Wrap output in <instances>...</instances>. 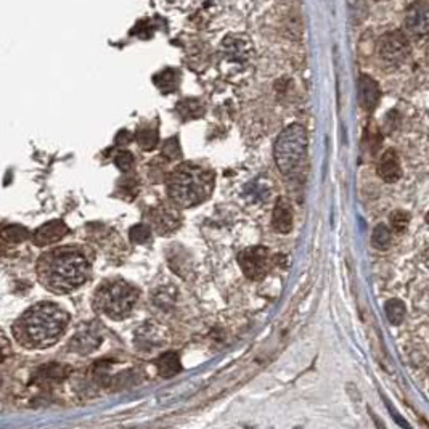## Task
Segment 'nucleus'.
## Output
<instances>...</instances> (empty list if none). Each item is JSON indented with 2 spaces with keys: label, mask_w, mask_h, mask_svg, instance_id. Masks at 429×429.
Masks as SVG:
<instances>
[{
  "label": "nucleus",
  "mask_w": 429,
  "mask_h": 429,
  "mask_svg": "<svg viewBox=\"0 0 429 429\" xmlns=\"http://www.w3.org/2000/svg\"><path fill=\"white\" fill-rule=\"evenodd\" d=\"M70 315L53 302H41L27 309L13 325V335L27 349H45L60 340Z\"/></svg>",
  "instance_id": "nucleus-1"
},
{
  "label": "nucleus",
  "mask_w": 429,
  "mask_h": 429,
  "mask_svg": "<svg viewBox=\"0 0 429 429\" xmlns=\"http://www.w3.org/2000/svg\"><path fill=\"white\" fill-rule=\"evenodd\" d=\"M405 27L416 37L429 36V4L425 0L411 4L405 11Z\"/></svg>",
  "instance_id": "nucleus-8"
},
{
  "label": "nucleus",
  "mask_w": 429,
  "mask_h": 429,
  "mask_svg": "<svg viewBox=\"0 0 429 429\" xmlns=\"http://www.w3.org/2000/svg\"><path fill=\"white\" fill-rule=\"evenodd\" d=\"M2 236L7 243H21L30 238V230L18 224L7 225V227H4L2 230Z\"/></svg>",
  "instance_id": "nucleus-17"
},
{
  "label": "nucleus",
  "mask_w": 429,
  "mask_h": 429,
  "mask_svg": "<svg viewBox=\"0 0 429 429\" xmlns=\"http://www.w3.org/2000/svg\"><path fill=\"white\" fill-rule=\"evenodd\" d=\"M179 111L184 116V120H191V117H200L203 115V106L198 101L187 100L179 105Z\"/></svg>",
  "instance_id": "nucleus-23"
},
{
  "label": "nucleus",
  "mask_w": 429,
  "mask_h": 429,
  "mask_svg": "<svg viewBox=\"0 0 429 429\" xmlns=\"http://www.w3.org/2000/svg\"><path fill=\"white\" fill-rule=\"evenodd\" d=\"M378 53L389 65H399L410 53V42L402 31L383 34L378 41Z\"/></svg>",
  "instance_id": "nucleus-7"
},
{
  "label": "nucleus",
  "mask_w": 429,
  "mask_h": 429,
  "mask_svg": "<svg viewBox=\"0 0 429 429\" xmlns=\"http://www.w3.org/2000/svg\"><path fill=\"white\" fill-rule=\"evenodd\" d=\"M115 165L121 172H129L134 167V156L126 150L117 151L115 156Z\"/></svg>",
  "instance_id": "nucleus-27"
},
{
  "label": "nucleus",
  "mask_w": 429,
  "mask_h": 429,
  "mask_svg": "<svg viewBox=\"0 0 429 429\" xmlns=\"http://www.w3.org/2000/svg\"><path fill=\"white\" fill-rule=\"evenodd\" d=\"M151 220L155 224V230L160 235H167L180 227V214L177 207L161 205L151 212Z\"/></svg>",
  "instance_id": "nucleus-11"
},
{
  "label": "nucleus",
  "mask_w": 429,
  "mask_h": 429,
  "mask_svg": "<svg viewBox=\"0 0 429 429\" xmlns=\"http://www.w3.org/2000/svg\"><path fill=\"white\" fill-rule=\"evenodd\" d=\"M222 49L231 61H238V63H245L252 53L251 41L243 34H231L225 37Z\"/></svg>",
  "instance_id": "nucleus-10"
},
{
  "label": "nucleus",
  "mask_w": 429,
  "mask_h": 429,
  "mask_svg": "<svg viewBox=\"0 0 429 429\" xmlns=\"http://www.w3.org/2000/svg\"><path fill=\"white\" fill-rule=\"evenodd\" d=\"M158 140H160V135H158V131H155V129L151 127H143L137 132V142L140 145V148L145 151L153 150L158 145Z\"/></svg>",
  "instance_id": "nucleus-19"
},
{
  "label": "nucleus",
  "mask_w": 429,
  "mask_h": 429,
  "mask_svg": "<svg viewBox=\"0 0 429 429\" xmlns=\"http://www.w3.org/2000/svg\"><path fill=\"white\" fill-rule=\"evenodd\" d=\"M238 264L248 278L262 280L272 267V257L267 248L252 246L240 252Z\"/></svg>",
  "instance_id": "nucleus-6"
},
{
  "label": "nucleus",
  "mask_w": 429,
  "mask_h": 429,
  "mask_svg": "<svg viewBox=\"0 0 429 429\" xmlns=\"http://www.w3.org/2000/svg\"><path fill=\"white\" fill-rule=\"evenodd\" d=\"M378 176H380L385 182H396L399 180L400 174H402V167H400L399 156L394 150H388L385 155L380 158L376 166Z\"/></svg>",
  "instance_id": "nucleus-12"
},
{
  "label": "nucleus",
  "mask_w": 429,
  "mask_h": 429,
  "mask_svg": "<svg viewBox=\"0 0 429 429\" xmlns=\"http://www.w3.org/2000/svg\"><path fill=\"white\" fill-rule=\"evenodd\" d=\"M129 238L137 245H143V243L148 241L151 238V229L145 224H137L129 230Z\"/></svg>",
  "instance_id": "nucleus-22"
},
{
  "label": "nucleus",
  "mask_w": 429,
  "mask_h": 429,
  "mask_svg": "<svg viewBox=\"0 0 429 429\" xmlns=\"http://www.w3.org/2000/svg\"><path fill=\"white\" fill-rule=\"evenodd\" d=\"M359 100L366 111H373L380 101V87L370 76H360L359 79Z\"/></svg>",
  "instance_id": "nucleus-13"
},
{
  "label": "nucleus",
  "mask_w": 429,
  "mask_h": 429,
  "mask_svg": "<svg viewBox=\"0 0 429 429\" xmlns=\"http://www.w3.org/2000/svg\"><path fill=\"white\" fill-rule=\"evenodd\" d=\"M385 310H386V315H388V320L391 321L392 325H400L405 319V306L402 304V301H399V299H391L386 306H385Z\"/></svg>",
  "instance_id": "nucleus-18"
},
{
  "label": "nucleus",
  "mask_w": 429,
  "mask_h": 429,
  "mask_svg": "<svg viewBox=\"0 0 429 429\" xmlns=\"http://www.w3.org/2000/svg\"><path fill=\"white\" fill-rule=\"evenodd\" d=\"M70 229L66 227L63 220H50V222L44 224L31 235V240L36 246L45 248L53 245V243L60 241L63 236L68 235Z\"/></svg>",
  "instance_id": "nucleus-9"
},
{
  "label": "nucleus",
  "mask_w": 429,
  "mask_h": 429,
  "mask_svg": "<svg viewBox=\"0 0 429 429\" xmlns=\"http://www.w3.org/2000/svg\"><path fill=\"white\" fill-rule=\"evenodd\" d=\"M349 8H351V20L355 26L360 25L369 13L365 0H349Z\"/></svg>",
  "instance_id": "nucleus-21"
},
{
  "label": "nucleus",
  "mask_w": 429,
  "mask_h": 429,
  "mask_svg": "<svg viewBox=\"0 0 429 429\" xmlns=\"http://www.w3.org/2000/svg\"><path fill=\"white\" fill-rule=\"evenodd\" d=\"M214 190V174L191 162L177 166L167 177L169 198L177 207H193L210 198Z\"/></svg>",
  "instance_id": "nucleus-3"
},
{
  "label": "nucleus",
  "mask_w": 429,
  "mask_h": 429,
  "mask_svg": "<svg viewBox=\"0 0 429 429\" xmlns=\"http://www.w3.org/2000/svg\"><path fill=\"white\" fill-rule=\"evenodd\" d=\"M158 371H160L161 376L171 378L174 375H177L180 371V359L177 352H167L165 355H161L158 359Z\"/></svg>",
  "instance_id": "nucleus-16"
},
{
  "label": "nucleus",
  "mask_w": 429,
  "mask_h": 429,
  "mask_svg": "<svg viewBox=\"0 0 429 429\" xmlns=\"http://www.w3.org/2000/svg\"><path fill=\"white\" fill-rule=\"evenodd\" d=\"M131 142V135H129L126 131H122L120 135L116 137V143L117 145H126Z\"/></svg>",
  "instance_id": "nucleus-29"
},
{
  "label": "nucleus",
  "mask_w": 429,
  "mask_h": 429,
  "mask_svg": "<svg viewBox=\"0 0 429 429\" xmlns=\"http://www.w3.org/2000/svg\"><path fill=\"white\" fill-rule=\"evenodd\" d=\"M389 222H391V229L396 231H404L405 229L409 227L410 224V214L405 211H394L391 214V217H389Z\"/></svg>",
  "instance_id": "nucleus-25"
},
{
  "label": "nucleus",
  "mask_w": 429,
  "mask_h": 429,
  "mask_svg": "<svg viewBox=\"0 0 429 429\" xmlns=\"http://www.w3.org/2000/svg\"><path fill=\"white\" fill-rule=\"evenodd\" d=\"M90 264L82 252L72 248H58L44 254L37 264L41 283L55 295H66L86 283Z\"/></svg>",
  "instance_id": "nucleus-2"
},
{
  "label": "nucleus",
  "mask_w": 429,
  "mask_h": 429,
  "mask_svg": "<svg viewBox=\"0 0 429 429\" xmlns=\"http://www.w3.org/2000/svg\"><path fill=\"white\" fill-rule=\"evenodd\" d=\"M307 151V132L301 124H291L278 135L274 148L276 167L281 174L290 176L301 166Z\"/></svg>",
  "instance_id": "nucleus-5"
},
{
  "label": "nucleus",
  "mask_w": 429,
  "mask_h": 429,
  "mask_svg": "<svg viewBox=\"0 0 429 429\" xmlns=\"http://www.w3.org/2000/svg\"><path fill=\"white\" fill-rule=\"evenodd\" d=\"M139 290L124 280H111L101 285L94 297V306L111 320H124L132 312Z\"/></svg>",
  "instance_id": "nucleus-4"
},
{
  "label": "nucleus",
  "mask_w": 429,
  "mask_h": 429,
  "mask_svg": "<svg viewBox=\"0 0 429 429\" xmlns=\"http://www.w3.org/2000/svg\"><path fill=\"white\" fill-rule=\"evenodd\" d=\"M156 79H162V82H156L158 86H160V89L162 90V92H172L174 89H176V76L172 75L171 71H166V72H162V75H160V76H156Z\"/></svg>",
  "instance_id": "nucleus-28"
},
{
  "label": "nucleus",
  "mask_w": 429,
  "mask_h": 429,
  "mask_svg": "<svg viewBox=\"0 0 429 429\" xmlns=\"http://www.w3.org/2000/svg\"><path fill=\"white\" fill-rule=\"evenodd\" d=\"M162 156H166L167 160H180L182 158V150H180L177 137L166 140L165 145H162Z\"/></svg>",
  "instance_id": "nucleus-26"
},
{
  "label": "nucleus",
  "mask_w": 429,
  "mask_h": 429,
  "mask_svg": "<svg viewBox=\"0 0 429 429\" xmlns=\"http://www.w3.org/2000/svg\"><path fill=\"white\" fill-rule=\"evenodd\" d=\"M272 225L278 233H290L293 229V212L291 206L283 198H278L274 207L272 214Z\"/></svg>",
  "instance_id": "nucleus-14"
},
{
  "label": "nucleus",
  "mask_w": 429,
  "mask_h": 429,
  "mask_svg": "<svg viewBox=\"0 0 429 429\" xmlns=\"http://www.w3.org/2000/svg\"><path fill=\"white\" fill-rule=\"evenodd\" d=\"M101 344V336L94 330H82L72 338L71 349L79 354H89L97 349Z\"/></svg>",
  "instance_id": "nucleus-15"
},
{
  "label": "nucleus",
  "mask_w": 429,
  "mask_h": 429,
  "mask_svg": "<svg viewBox=\"0 0 429 429\" xmlns=\"http://www.w3.org/2000/svg\"><path fill=\"white\" fill-rule=\"evenodd\" d=\"M61 378H65V370L56 364H49V366H45V369L41 370V373H39V381L41 383L42 381H56V380H61Z\"/></svg>",
  "instance_id": "nucleus-24"
},
{
  "label": "nucleus",
  "mask_w": 429,
  "mask_h": 429,
  "mask_svg": "<svg viewBox=\"0 0 429 429\" xmlns=\"http://www.w3.org/2000/svg\"><path fill=\"white\" fill-rule=\"evenodd\" d=\"M373 245L378 250H386L391 245V230H389L388 225L380 224L373 230Z\"/></svg>",
  "instance_id": "nucleus-20"
}]
</instances>
